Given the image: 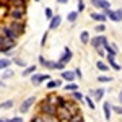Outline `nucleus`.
Instances as JSON below:
<instances>
[{
  "instance_id": "f257e3e1",
  "label": "nucleus",
  "mask_w": 122,
  "mask_h": 122,
  "mask_svg": "<svg viewBox=\"0 0 122 122\" xmlns=\"http://www.w3.org/2000/svg\"><path fill=\"white\" fill-rule=\"evenodd\" d=\"M26 16V7H10L8 18L11 21H25Z\"/></svg>"
},
{
  "instance_id": "f03ea898",
  "label": "nucleus",
  "mask_w": 122,
  "mask_h": 122,
  "mask_svg": "<svg viewBox=\"0 0 122 122\" xmlns=\"http://www.w3.org/2000/svg\"><path fill=\"white\" fill-rule=\"evenodd\" d=\"M57 109H59V107L52 106L46 98L39 103V114H41V116H57Z\"/></svg>"
},
{
  "instance_id": "7ed1b4c3",
  "label": "nucleus",
  "mask_w": 122,
  "mask_h": 122,
  "mask_svg": "<svg viewBox=\"0 0 122 122\" xmlns=\"http://www.w3.org/2000/svg\"><path fill=\"white\" fill-rule=\"evenodd\" d=\"M0 31H2V36L11 39V41H15V42H16V39L20 38V34H16L13 29L10 28V25H2V26H0Z\"/></svg>"
},
{
  "instance_id": "20e7f679",
  "label": "nucleus",
  "mask_w": 122,
  "mask_h": 122,
  "mask_svg": "<svg viewBox=\"0 0 122 122\" xmlns=\"http://www.w3.org/2000/svg\"><path fill=\"white\" fill-rule=\"evenodd\" d=\"M34 103H36V98H34V96H29V98H26L23 103L20 104V114H26L29 109L33 107V104H34Z\"/></svg>"
},
{
  "instance_id": "39448f33",
  "label": "nucleus",
  "mask_w": 122,
  "mask_h": 122,
  "mask_svg": "<svg viewBox=\"0 0 122 122\" xmlns=\"http://www.w3.org/2000/svg\"><path fill=\"white\" fill-rule=\"evenodd\" d=\"M104 39H106V36H104V34H98L96 38H91L90 44L93 46L94 51H99V49H104Z\"/></svg>"
},
{
  "instance_id": "423d86ee",
  "label": "nucleus",
  "mask_w": 122,
  "mask_h": 122,
  "mask_svg": "<svg viewBox=\"0 0 122 122\" xmlns=\"http://www.w3.org/2000/svg\"><path fill=\"white\" fill-rule=\"evenodd\" d=\"M90 2H91V5H93L94 8H98V10H103V11L111 10V3H109V0H90Z\"/></svg>"
},
{
  "instance_id": "0eeeda50",
  "label": "nucleus",
  "mask_w": 122,
  "mask_h": 122,
  "mask_svg": "<svg viewBox=\"0 0 122 122\" xmlns=\"http://www.w3.org/2000/svg\"><path fill=\"white\" fill-rule=\"evenodd\" d=\"M49 80H51V75H47V73H34V75H31V83L33 85H39L42 81H49Z\"/></svg>"
},
{
  "instance_id": "6e6552de",
  "label": "nucleus",
  "mask_w": 122,
  "mask_h": 122,
  "mask_svg": "<svg viewBox=\"0 0 122 122\" xmlns=\"http://www.w3.org/2000/svg\"><path fill=\"white\" fill-rule=\"evenodd\" d=\"M103 13L106 15V18L111 20V21H122V16H121V13H119V10H106Z\"/></svg>"
},
{
  "instance_id": "1a4fd4ad",
  "label": "nucleus",
  "mask_w": 122,
  "mask_h": 122,
  "mask_svg": "<svg viewBox=\"0 0 122 122\" xmlns=\"http://www.w3.org/2000/svg\"><path fill=\"white\" fill-rule=\"evenodd\" d=\"M8 25L16 34H23L25 33V21H10Z\"/></svg>"
},
{
  "instance_id": "9d476101",
  "label": "nucleus",
  "mask_w": 122,
  "mask_h": 122,
  "mask_svg": "<svg viewBox=\"0 0 122 122\" xmlns=\"http://www.w3.org/2000/svg\"><path fill=\"white\" fill-rule=\"evenodd\" d=\"M72 56H73V54H72V49H70V47H64V54L60 56L59 62L64 64V65H67V64L72 60Z\"/></svg>"
},
{
  "instance_id": "9b49d317",
  "label": "nucleus",
  "mask_w": 122,
  "mask_h": 122,
  "mask_svg": "<svg viewBox=\"0 0 122 122\" xmlns=\"http://www.w3.org/2000/svg\"><path fill=\"white\" fill-rule=\"evenodd\" d=\"M60 76L65 80V81H68V83H75V70H64L62 73H60Z\"/></svg>"
},
{
  "instance_id": "f8f14e48",
  "label": "nucleus",
  "mask_w": 122,
  "mask_h": 122,
  "mask_svg": "<svg viewBox=\"0 0 122 122\" xmlns=\"http://www.w3.org/2000/svg\"><path fill=\"white\" fill-rule=\"evenodd\" d=\"M104 93H106V90L104 88H98V90H90V96L93 98L94 101H101L104 98Z\"/></svg>"
},
{
  "instance_id": "ddd939ff",
  "label": "nucleus",
  "mask_w": 122,
  "mask_h": 122,
  "mask_svg": "<svg viewBox=\"0 0 122 122\" xmlns=\"http://www.w3.org/2000/svg\"><path fill=\"white\" fill-rule=\"evenodd\" d=\"M103 112H104V121H111V114H112V106L109 101L103 103Z\"/></svg>"
},
{
  "instance_id": "4468645a",
  "label": "nucleus",
  "mask_w": 122,
  "mask_h": 122,
  "mask_svg": "<svg viewBox=\"0 0 122 122\" xmlns=\"http://www.w3.org/2000/svg\"><path fill=\"white\" fill-rule=\"evenodd\" d=\"M39 64H41L42 67H46V68H51V70H56V62H54V60H49V59H44L42 56L39 57Z\"/></svg>"
},
{
  "instance_id": "2eb2a0df",
  "label": "nucleus",
  "mask_w": 122,
  "mask_h": 122,
  "mask_svg": "<svg viewBox=\"0 0 122 122\" xmlns=\"http://www.w3.org/2000/svg\"><path fill=\"white\" fill-rule=\"evenodd\" d=\"M90 16H91V20H94V21H99V23H104L106 21V15L104 13H101V11H91L90 13Z\"/></svg>"
},
{
  "instance_id": "dca6fc26",
  "label": "nucleus",
  "mask_w": 122,
  "mask_h": 122,
  "mask_svg": "<svg viewBox=\"0 0 122 122\" xmlns=\"http://www.w3.org/2000/svg\"><path fill=\"white\" fill-rule=\"evenodd\" d=\"M60 23H62V18H60V15H56L54 18L49 21V29H57L60 26Z\"/></svg>"
},
{
  "instance_id": "f3484780",
  "label": "nucleus",
  "mask_w": 122,
  "mask_h": 122,
  "mask_svg": "<svg viewBox=\"0 0 122 122\" xmlns=\"http://www.w3.org/2000/svg\"><path fill=\"white\" fill-rule=\"evenodd\" d=\"M106 57H107V62H109V67H112L114 70H117V72H119V70H121V65H119V64L116 62V57H112V56H106Z\"/></svg>"
},
{
  "instance_id": "a211bd4d",
  "label": "nucleus",
  "mask_w": 122,
  "mask_h": 122,
  "mask_svg": "<svg viewBox=\"0 0 122 122\" xmlns=\"http://www.w3.org/2000/svg\"><path fill=\"white\" fill-rule=\"evenodd\" d=\"M11 65V60L7 57H2L0 59V70H8V67Z\"/></svg>"
},
{
  "instance_id": "6ab92c4d",
  "label": "nucleus",
  "mask_w": 122,
  "mask_h": 122,
  "mask_svg": "<svg viewBox=\"0 0 122 122\" xmlns=\"http://www.w3.org/2000/svg\"><path fill=\"white\" fill-rule=\"evenodd\" d=\"M60 80H49V81H47V85H46V88L47 90H54V88H59V86H60Z\"/></svg>"
},
{
  "instance_id": "aec40b11",
  "label": "nucleus",
  "mask_w": 122,
  "mask_h": 122,
  "mask_svg": "<svg viewBox=\"0 0 122 122\" xmlns=\"http://www.w3.org/2000/svg\"><path fill=\"white\" fill-rule=\"evenodd\" d=\"M96 67H98V70H101V72H107V70L111 68L109 64H106L103 60H98V62H96Z\"/></svg>"
},
{
  "instance_id": "412c9836",
  "label": "nucleus",
  "mask_w": 122,
  "mask_h": 122,
  "mask_svg": "<svg viewBox=\"0 0 122 122\" xmlns=\"http://www.w3.org/2000/svg\"><path fill=\"white\" fill-rule=\"evenodd\" d=\"M64 90L68 91V93H75V91H78V85L76 83H67L65 86H64Z\"/></svg>"
},
{
  "instance_id": "4be33fe9",
  "label": "nucleus",
  "mask_w": 122,
  "mask_h": 122,
  "mask_svg": "<svg viewBox=\"0 0 122 122\" xmlns=\"http://www.w3.org/2000/svg\"><path fill=\"white\" fill-rule=\"evenodd\" d=\"M76 18H78V11H68V15H67V21L68 23H75Z\"/></svg>"
},
{
  "instance_id": "5701e85b",
  "label": "nucleus",
  "mask_w": 122,
  "mask_h": 122,
  "mask_svg": "<svg viewBox=\"0 0 122 122\" xmlns=\"http://www.w3.org/2000/svg\"><path fill=\"white\" fill-rule=\"evenodd\" d=\"M36 73V65H31V67H26L23 70V76H29V75H34Z\"/></svg>"
},
{
  "instance_id": "b1692460",
  "label": "nucleus",
  "mask_w": 122,
  "mask_h": 122,
  "mask_svg": "<svg viewBox=\"0 0 122 122\" xmlns=\"http://www.w3.org/2000/svg\"><path fill=\"white\" fill-rule=\"evenodd\" d=\"M80 41H81L83 44H88V42L91 41L90 34H88V31H81V33H80Z\"/></svg>"
},
{
  "instance_id": "393cba45",
  "label": "nucleus",
  "mask_w": 122,
  "mask_h": 122,
  "mask_svg": "<svg viewBox=\"0 0 122 122\" xmlns=\"http://www.w3.org/2000/svg\"><path fill=\"white\" fill-rule=\"evenodd\" d=\"M11 107H13V101H11V99H7V101L0 103V109H2V111H5V109H11Z\"/></svg>"
},
{
  "instance_id": "a878e982",
  "label": "nucleus",
  "mask_w": 122,
  "mask_h": 122,
  "mask_svg": "<svg viewBox=\"0 0 122 122\" xmlns=\"http://www.w3.org/2000/svg\"><path fill=\"white\" fill-rule=\"evenodd\" d=\"M72 101H85V96L80 91H75V93H72Z\"/></svg>"
},
{
  "instance_id": "bb28decb",
  "label": "nucleus",
  "mask_w": 122,
  "mask_h": 122,
  "mask_svg": "<svg viewBox=\"0 0 122 122\" xmlns=\"http://www.w3.org/2000/svg\"><path fill=\"white\" fill-rule=\"evenodd\" d=\"M85 103H86V106H88L90 109H94V107H96V104H94V99L91 98V96H85Z\"/></svg>"
},
{
  "instance_id": "cd10ccee",
  "label": "nucleus",
  "mask_w": 122,
  "mask_h": 122,
  "mask_svg": "<svg viewBox=\"0 0 122 122\" xmlns=\"http://www.w3.org/2000/svg\"><path fill=\"white\" fill-rule=\"evenodd\" d=\"M98 81H101V83H111V81H112V76L99 75V76H98Z\"/></svg>"
},
{
  "instance_id": "c85d7f7f",
  "label": "nucleus",
  "mask_w": 122,
  "mask_h": 122,
  "mask_svg": "<svg viewBox=\"0 0 122 122\" xmlns=\"http://www.w3.org/2000/svg\"><path fill=\"white\" fill-rule=\"evenodd\" d=\"M44 15H46V18L49 20V21H51V20H52V18H54V16H56V15L52 13V8H49V7H47V8L44 10Z\"/></svg>"
},
{
  "instance_id": "c756f323",
  "label": "nucleus",
  "mask_w": 122,
  "mask_h": 122,
  "mask_svg": "<svg viewBox=\"0 0 122 122\" xmlns=\"http://www.w3.org/2000/svg\"><path fill=\"white\" fill-rule=\"evenodd\" d=\"M10 76H13V72H11V70H3V73H2V75H0V78H3V80H7V78H10Z\"/></svg>"
},
{
  "instance_id": "7c9ffc66",
  "label": "nucleus",
  "mask_w": 122,
  "mask_h": 122,
  "mask_svg": "<svg viewBox=\"0 0 122 122\" xmlns=\"http://www.w3.org/2000/svg\"><path fill=\"white\" fill-rule=\"evenodd\" d=\"M8 10L5 7V3H0V16H3V15H8Z\"/></svg>"
},
{
  "instance_id": "2f4dec72",
  "label": "nucleus",
  "mask_w": 122,
  "mask_h": 122,
  "mask_svg": "<svg viewBox=\"0 0 122 122\" xmlns=\"http://www.w3.org/2000/svg\"><path fill=\"white\" fill-rule=\"evenodd\" d=\"M104 29H106V25L104 23H99V25H96V33H104Z\"/></svg>"
},
{
  "instance_id": "473e14b6",
  "label": "nucleus",
  "mask_w": 122,
  "mask_h": 122,
  "mask_svg": "<svg viewBox=\"0 0 122 122\" xmlns=\"http://www.w3.org/2000/svg\"><path fill=\"white\" fill-rule=\"evenodd\" d=\"M31 122H46V121H44V117H42L41 114H38V116H34V117L31 119Z\"/></svg>"
},
{
  "instance_id": "72a5a7b5",
  "label": "nucleus",
  "mask_w": 122,
  "mask_h": 122,
  "mask_svg": "<svg viewBox=\"0 0 122 122\" xmlns=\"http://www.w3.org/2000/svg\"><path fill=\"white\" fill-rule=\"evenodd\" d=\"M85 10V2L83 0H78V7H76V11L80 13V11H83Z\"/></svg>"
},
{
  "instance_id": "f704fd0d",
  "label": "nucleus",
  "mask_w": 122,
  "mask_h": 122,
  "mask_svg": "<svg viewBox=\"0 0 122 122\" xmlns=\"http://www.w3.org/2000/svg\"><path fill=\"white\" fill-rule=\"evenodd\" d=\"M15 64L18 67H23V68H26V64H25V60L23 59H15Z\"/></svg>"
},
{
  "instance_id": "c9c22d12",
  "label": "nucleus",
  "mask_w": 122,
  "mask_h": 122,
  "mask_svg": "<svg viewBox=\"0 0 122 122\" xmlns=\"http://www.w3.org/2000/svg\"><path fill=\"white\" fill-rule=\"evenodd\" d=\"M112 112L122 116V106H112Z\"/></svg>"
},
{
  "instance_id": "e433bc0d",
  "label": "nucleus",
  "mask_w": 122,
  "mask_h": 122,
  "mask_svg": "<svg viewBox=\"0 0 122 122\" xmlns=\"http://www.w3.org/2000/svg\"><path fill=\"white\" fill-rule=\"evenodd\" d=\"M10 122H23V119H21V116H16V117H11V119H8Z\"/></svg>"
},
{
  "instance_id": "4c0bfd02",
  "label": "nucleus",
  "mask_w": 122,
  "mask_h": 122,
  "mask_svg": "<svg viewBox=\"0 0 122 122\" xmlns=\"http://www.w3.org/2000/svg\"><path fill=\"white\" fill-rule=\"evenodd\" d=\"M75 75H76V78H83V73H81L80 68H75Z\"/></svg>"
},
{
  "instance_id": "58836bf2",
  "label": "nucleus",
  "mask_w": 122,
  "mask_h": 122,
  "mask_svg": "<svg viewBox=\"0 0 122 122\" xmlns=\"http://www.w3.org/2000/svg\"><path fill=\"white\" fill-rule=\"evenodd\" d=\"M46 41H47V31L44 33V34H42V39H41V46H44V44H46Z\"/></svg>"
},
{
  "instance_id": "ea45409f",
  "label": "nucleus",
  "mask_w": 122,
  "mask_h": 122,
  "mask_svg": "<svg viewBox=\"0 0 122 122\" xmlns=\"http://www.w3.org/2000/svg\"><path fill=\"white\" fill-rule=\"evenodd\" d=\"M57 3H60V5H65V3H68V0H57Z\"/></svg>"
},
{
  "instance_id": "a19ab883",
  "label": "nucleus",
  "mask_w": 122,
  "mask_h": 122,
  "mask_svg": "<svg viewBox=\"0 0 122 122\" xmlns=\"http://www.w3.org/2000/svg\"><path fill=\"white\" fill-rule=\"evenodd\" d=\"M119 103L122 104V90H121V93H119Z\"/></svg>"
},
{
  "instance_id": "79ce46f5",
  "label": "nucleus",
  "mask_w": 122,
  "mask_h": 122,
  "mask_svg": "<svg viewBox=\"0 0 122 122\" xmlns=\"http://www.w3.org/2000/svg\"><path fill=\"white\" fill-rule=\"evenodd\" d=\"M119 13H121V16H122V8H119Z\"/></svg>"
}]
</instances>
